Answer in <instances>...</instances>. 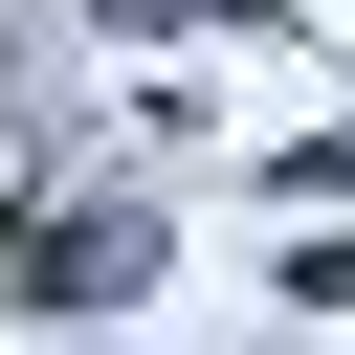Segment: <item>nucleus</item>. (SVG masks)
<instances>
[{
	"label": "nucleus",
	"mask_w": 355,
	"mask_h": 355,
	"mask_svg": "<svg viewBox=\"0 0 355 355\" xmlns=\"http://www.w3.org/2000/svg\"><path fill=\"white\" fill-rule=\"evenodd\" d=\"M111 266H133V222H0V288H44V311H111Z\"/></svg>",
	"instance_id": "obj_1"
}]
</instances>
